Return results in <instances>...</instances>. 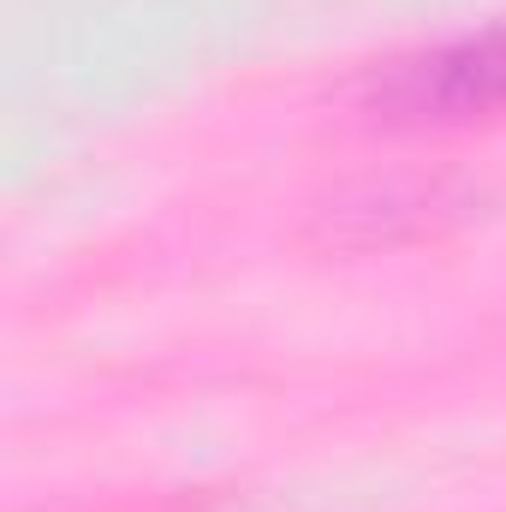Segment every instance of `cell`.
Masks as SVG:
<instances>
[{
  "instance_id": "6da1fadb",
  "label": "cell",
  "mask_w": 506,
  "mask_h": 512,
  "mask_svg": "<svg viewBox=\"0 0 506 512\" xmlns=\"http://www.w3.org/2000/svg\"><path fill=\"white\" fill-rule=\"evenodd\" d=\"M370 108L387 126H465L506 114V30L393 60L370 90Z\"/></svg>"
}]
</instances>
